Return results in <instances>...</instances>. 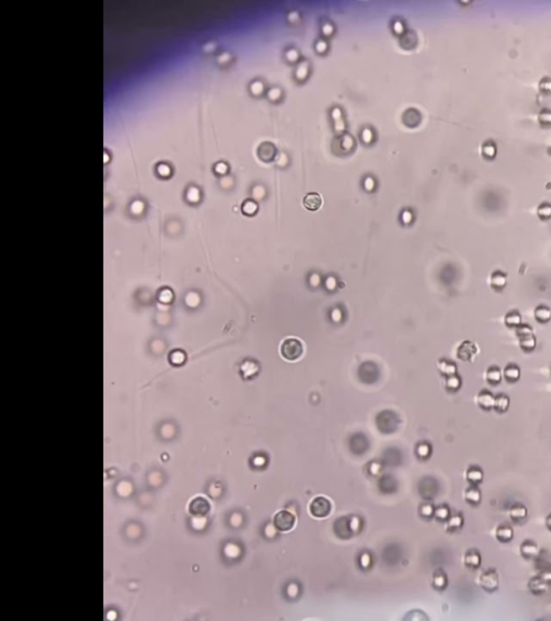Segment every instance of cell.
Segmentation results:
<instances>
[{"label": "cell", "instance_id": "cell-30", "mask_svg": "<svg viewBox=\"0 0 551 621\" xmlns=\"http://www.w3.org/2000/svg\"><path fill=\"white\" fill-rule=\"evenodd\" d=\"M448 386L450 388L458 389L461 386V379L459 377H455V375H453V377L448 381Z\"/></svg>", "mask_w": 551, "mask_h": 621}, {"label": "cell", "instance_id": "cell-19", "mask_svg": "<svg viewBox=\"0 0 551 621\" xmlns=\"http://www.w3.org/2000/svg\"><path fill=\"white\" fill-rule=\"evenodd\" d=\"M482 492H480V490L476 485H472V487L465 490L464 498L470 505H479L480 502H482Z\"/></svg>", "mask_w": 551, "mask_h": 621}, {"label": "cell", "instance_id": "cell-23", "mask_svg": "<svg viewBox=\"0 0 551 621\" xmlns=\"http://www.w3.org/2000/svg\"><path fill=\"white\" fill-rule=\"evenodd\" d=\"M515 332H516V335H517L518 340L525 338V337H529V335L535 334L534 329L531 327L529 324H523V323L521 324L520 326H518L517 328H516Z\"/></svg>", "mask_w": 551, "mask_h": 621}, {"label": "cell", "instance_id": "cell-5", "mask_svg": "<svg viewBox=\"0 0 551 621\" xmlns=\"http://www.w3.org/2000/svg\"><path fill=\"white\" fill-rule=\"evenodd\" d=\"M294 524L295 517L288 510H281L274 518V527L281 532H288L292 530Z\"/></svg>", "mask_w": 551, "mask_h": 621}, {"label": "cell", "instance_id": "cell-21", "mask_svg": "<svg viewBox=\"0 0 551 621\" xmlns=\"http://www.w3.org/2000/svg\"><path fill=\"white\" fill-rule=\"evenodd\" d=\"M504 324L506 327L515 328V329L518 326H520V325L522 324V316H521L519 310H514L506 314L504 318Z\"/></svg>", "mask_w": 551, "mask_h": 621}, {"label": "cell", "instance_id": "cell-4", "mask_svg": "<svg viewBox=\"0 0 551 621\" xmlns=\"http://www.w3.org/2000/svg\"><path fill=\"white\" fill-rule=\"evenodd\" d=\"M480 353V348L477 343L473 341H464L458 348V357L463 362L472 363L476 356Z\"/></svg>", "mask_w": 551, "mask_h": 621}, {"label": "cell", "instance_id": "cell-33", "mask_svg": "<svg viewBox=\"0 0 551 621\" xmlns=\"http://www.w3.org/2000/svg\"><path fill=\"white\" fill-rule=\"evenodd\" d=\"M545 525H546V528H547V530L551 532V513H549L547 517H546Z\"/></svg>", "mask_w": 551, "mask_h": 621}, {"label": "cell", "instance_id": "cell-32", "mask_svg": "<svg viewBox=\"0 0 551 621\" xmlns=\"http://www.w3.org/2000/svg\"><path fill=\"white\" fill-rule=\"evenodd\" d=\"M436 515L439 519H447L449 515V510L446 507H440L437 509Z\"/></svg>", "mask_w": 551, "mask_h": 621}, {"label": "cell", "instance_id": "cell-28", "mask_svg": "<svg viewBox=\"0 0 551 621\" xmlns=\"http://www.w3.org/2000/svg\"><path fill=\"white\" fill-rule=\"evenodd\" d=\"M539 90L544 93H550L551 92V78L545 77L539 82Z\"/></svg>", "mask_w": 551, "mask_h": 621}, {"label": "cell", "instance_id": "cell-26", "mask_svg": "<svg viewBox=\"0 0 551 621\" xmlns=\"http://www.w3.org/2000/svg\"><path fill=\"white\" fill-rule=\"evenodd\" d=\"M538 121L540 122V124H543L544 127H549V125H551V110L547 108L543 109L538 114Z\"/></svg>", "mask_w": 551, "mask_h": 621}, {"label": "cell", "instance_id": "cell-25", "mask_svg": "<svg viewBox=\"0 0 551 621\" xmlns=\"http://www.w3.org/2000/svg\"><path fill=\"white\" fill-rule=\"evenodd\" d=\"M482 153L484 157L487 158H493L495 153H497V146L495 144L492 142V140H488L485 142L482 146Z\"/></svg>", "mask_w": 551, "mask_h": 621}, {"label": "cell", "instance_id": "cell-22", "mask_svg": "<svg viewBox=\"0 0 551 621\" xmlns=\"http://www.w3.org/2000/svg\"><path fill=\"white\" fill-rule=\"evenodd\" d=\"M519 347L521 348V350L527 354L532 353L533 350L536 347V338L535 334L533 335H529V337H525L522 339H519Z\"/></svg>", "mask_w": 551, "mask_h": 621}, {"label": "cell", "instance_id": "cell-17", "mask_svg": "<svg viewBox=\"0 0 551 621\" xmlns=\"http://www.w3.org/2000/svg\"><path fill=\"white\" fill-rule=\"evenodd\" d=\"M465 477H466V480L469 483H472L473 485H477L482 482L483 472L482 468L478 467V466H470V467L466 470Z\"/></svg>", "mask_w": 551, "mask_h": 621}, {"label": "cell", "instance_id": "cell-7", "mask_svg": "<svg viewBox=\"0 0 551 621\" xmlns=\"http://www.w3.org/2000/svg\"><path fill=\"white\" fill-rule=\"evenodd\" d=\"M507 282H508L507 274L504 273L503 271L497 270V271H494L492 274H491L490 286L494 290V292H503V290L506 288V286H507Z\"/></svg>", "mask_w": 551, "mask_h": 621}, {"label": "cell", "instance_id": "cell-10", "mask_svg": "<svg viewBox=\"0 0 551 621\" xmlns=\"http://www.w3.org/2000/svg\"><path fill=\"white\" fill-rule=\"evenodd\" d=\"M502 379L503 371L498 365H491L484 373V380L487 381V383L493 385V386H497V385L502 382Z\"/></svg>", "mask_w": 551, "mask_h": 621}, {"label": "cell", "instance_id": "cell-24", "mask_svg": "<svg viewBox=\"0 0 551 621\" xmlns=\"http://www.w3.org/2000/svg\"><path fill=\"white\" fill-rule=\"evenodd\" d=\"M537 216L542 220H548L551 218V204L542 203L537 208Z\"/></svg>", "mask_w": 551, "mask_h": 621}, {"label": "cell", "instance_id": "cell-2", "mask_svg": "<svg viewBox=\"0 0 551 621\" xmlns=\"http://www.w3.org/2000/svg\"><path fill=\"white\" fill-rule=\"evenodd\" d=\"M478 584L480 588L489 593L497 591L499 587V575L495 568H489L483 572L478 578Z\"/></svg>", "mask_w": 551, "mask_h": 621}, {"label": "cell", "instance_id": "cell-8", "mask_svg": "<svg viewBox=\"0 0 551 621\" xmlns=\"http://www.w3.org/2000/svg\"><path fill=\"white\" fill-rule=\"evenodd\" d=\"M528 589L533 595H543L547 592L549 589V584L545 583L544 580L539 577L538 575L530 578L528 583Z\"/></svg>", "mask_w": 551, "mask_h": 621}, {"label": "cell", "instance_id": "cell-9", "mask_svg": "<svg viewBox=\"0 0 551 621\" xmlns=\"http://www.w3.org/2000/svg\"><path fill=\"white\" fill-rule=\"evenodd\" d=\"M538 545L532 540H525L520 546V554L525 560H534L539 553Z\"/></svg>", "mask_w": 551, "mask_h": 621}, {"label": "cell", "instance_id": "cell-12", "mask_svg": "<svg viewBox=\"0 0 551 621\" xmlns=\"http://www.w3.org/2000/svg\"><path fill=\"white\" fill-rule=\"evenodd\" d=\"M495 538H497L498 542L503 543V544L512 542L514 538L513 528L505 524L499 525V527L495 530Z\"/></svg>", "mask_w": 551, "mask_h": 621}, {"label": "cell", "instance_id": "cell-29", "mask_svg": "<svg viewBox=\"0 0 551 621\" xmlns=\"http://www.w3.org/2000/svg\"><path fill=\"white\" fill-rule=\"evenodd\" d=\"M446 582H447V580H446V577H445L444 574H439L437 576H435L434 584H435V585H436L437 588H444L445 585H446Z\"/></svg>", "mask_w": 551, "mask_h": 621}, {"label": "cell", "instance_id": "cell-34", "mask_svg": "<svg viewBox=\"0 0 551 621\" xmlns=\"http://www.w3.org/2000/svg\"><path fill=\"white\" fill-rule=\"evenodd\" d=\"M550 375H551V368H550Z\"/></svg>", "mask_w": 551, "mask_h": 621}, {"label": "cell", "instance_id": "cell-18", "mask_svg": "<svg viewBox=\"0 0 551 621\" xmlns=\"http://www.w3.org/2000/svg\"><path fill=\"white\" fill-rule=\"evenodd\" d=\"M303 203H304V206L306 207L307 209H309V210H317V209H319L320 207H321L322 198H321V195H320L319 193L311 192V193H308L306 197L304 198Z\"/></svg>", "mask_w": 551, "mask_h": 621}, {"label": "cell", "instance_id": "cell-3", "mask_svg": "<svg viewBox=\"0 0 551 621\" xmlns=\"http://www.w3.org/2000/svg\"><path fill=\"white\" fill-rule=\"evenodd\" d=\"M309 511L312 517L318 519L327 518L332 511V504L327 497L318 496L315 497L309 506Z\"/></svg>", "mask_w": 551, "mask_h": 621}, {"label": "cell", "instance_id": "cell-27", "mask_svg": "<svg viewBox=\"0 0 551 621\" xmlns=\"http://www.w3.org/2000/svg\"><path fill=\"white\" fill-rule=\"evenodd\" d=\"M462 525H463L462 515L458 514V515H454V517H452L449 520L447 527L449 530H458L462 528Z\"/></svg>", "mask_w": 551, "mask_h": 621}, {"label": "cell", "instance_id": "cell-13", "mask_svg": "<svg viewBox=\"0 0 551 621\" xmlns=\"http://www.w3.org/2000/svg\"><path fill=\"white\" fill-rule=\"evenodd\" d=\"M521 377L520 367L515 364H508L503 370V378L507 381L508 383L518 382Z\"/></svg>", "mask_w": 551, "mask_h": 621}, {"label": "cell", "instance_id": "cell-14", "mask_svg": "<svg viewBox=\"0 0 551 621\" xmlns=\"http://www.w3.org/2000/svg\"><path fill=\"white\" fill-rule=\"evenodd\" d=\"M535 567L538 570L549 569L551 570V552L548 550H543L539 551L538 555L534 559Z\"/></svg>", "mask_w": 551, "mask_h": 621}, {"label": "cell", "instance_id": "cell-6", "mask_svg": "<svg viewBox=\"0 0 551 621\" xmlns=\"http://www.w3.org/2000/svg\"><path fill=\"white\" fill-rule=\"evenodd\" d=\"M494 399H495V396L492 393L489 392V390L487 389H482L476 395L475 402H476V404L478 405V408L483 410V411H490V410L493 409Z\"/></svg>", "mask_w": 551, "mask_h": 621}, {"label": "cell", "instance_id": "cell-16", "mask_svg": "<svg viewBox=\"0 0 551 621\" xmlns=\"http://www.w3.org/2000/svg\"><path fill=\"white\" fill-rule=\"evenodd\" d=\"M508 514L514 522H519L528 517V508L522 504H515L510 507Z\"/></svg>", "mask_w": 551, "mask_h": 621}, {"label": "cell", "instance_id": "cell-11", "mask_svg": "<svg viewBox=\"0 0 551 621\" xmlns=\"http://www.w3.org/2000/svg\"><path fill=\"white\" fill-rule=\"evenodd\" d=\"M464 564L468 568L476 569L480 567L482 565V555H480L478 550L470 549L464 555Z\"/></svg>", "mask_w": 551, "mask_h": 621}, {"label": "cell", "instance_id": "cell-20", "mask_svg": "<svg viewBox=\"0 0 551 621\" xmlns=\"http://www.w3.org/2000/svg\"><path fill=\"white\" fill-rule=\"evenodd\" d=\"M509 404H510V400L507 395L499 394L495 396L493 410L495 412L502 414V413H505L509 409Z\"/></svg>", "mask_w": 551, "mask_h": 621}, {"label": "cell", "instance_id": "cell-31", "mask_svg": "<svg viewBox=\"0 0 551 621\" xmlns=\"http://www.w3.org/2000/svg\"><path fill=\"white\" fill-rule=\"evenodd\" d=\"M538 576L542 578L545 583L547 584H551V570L549 569H545V570H539Z\"/></svg>", "mask_w": 551, "mask_h": 621}, {"label": "cell", "instance_id": "cell-1", "mask_svg": "<svg viewBox=\"0 0 551 621\" xmlns=\"http://www.w3.org/2000/svg\"><path fill=\"white\" fill-rule=\"evenodd\" d=\"M305 353L304 343L297 338L284 339L280 345V355L287 362H296Z\"/></svg>", "mask_w": 551, "mask_h": 621}, {"label": "cell", "instance_id": "cell-15", "mask_svg": "<svg viewBox=\"0 0 551 621\" xmlns=\"http://www.w3.org/2000/svg\"><path fill=\"white\" fill-rule=\"evenodd\" d=\"M534 317L539 324H547L551 320V309L545 304H539L534 310Z\"/></svg>", "mask_w": 551, "mask_h": 621}]
</instances>
